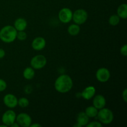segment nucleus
<instances>
[{
	"instance_id": "obj_1",
	"label": "nucleus",
	"mask_w": 127,
	"mask_h": 127,
	"mask_svg": "<svg viewBox=\"0 0 127 127\" xmlns=\"http://www.w3.org/2000/svg\"><path fill=\"white\" fill-rule=\"evenodd\" d=\"M73 86L72 78L68 74H62L56 79L54 87L57 92L62 94H65L71 90Z\"/></svg>"
},
{
	"instance_id": "obj_2",
	"label": "nucleus",
	"mask_w": 127,
	"mask_h": 127,
	"mask_svg": "<svg viewBox=\"0 0 127 127\" xmlns=\"http://www.w3.org/2000/svg\"><path fill=\"white\" fill-rule=\"evenodd\" d=\"M17 31L11 25L4 26L0 30V40L6 43L13 42L16 39Z\"/></svg>"
},
{
	"instance_id": "obj_3",
	"label": "nucleus",
	"mask_w": 127,
	"mask_h": 127,
	"mask_svg": "<svg viewBox=\"0 0 127 127\" xmlns=\"http://www.w3.org/2000/svg\"><path fill=\"white\" fill-rule=\"evenodd\" d=\"M97 117L102 124L109 125L114 120V113L110 109L104 107L99 110Z\"/></svg>"
},
{
	"instance_id": "obj_4",
	"label": "nucleus",
	"mask_w": 127,
	"mask_h": 127,
	"mask_svg": "<svg viewBox=\"0 0 127 127\" xmlns=\"http://www.w3.org/2000/svg\"><path fill=\"white\" fill-rule=\"evenodd\" d=\"M88 18V14L86 10L83 9H78L73 12L72 20L74 23L78 25L84 24Z\"/></svg>"
},
{
	"instance_id": "obj_5",
	"label": "nucleus",
	"mask_w": 127,
	"mask_h": 127,
	"mask_svg": "<svg viewBox=\"0 0 127 127\" xmlns=\"http://www.w3.org/2000/svg\"><path fill=\"white\" fill-rule=\"evenodd\" d=\"M47 60L43 55L34 56L31 60V66L34 69H41L47 64Z\"/></svg>"
},
{
	"instance_id": "obj_6",
	"label": "nucleus",
	"mask_w": 127,
	"mask_h": 127,
	"mask_svg": "<svg viewBox=\"0 0 127 127\" xmlns=\"http://www.w3.org/2000/svg\"><path fill=\"white\" fill-rule=\"evenodd\" d=\"M73 11L68 7H63L58 12V18L60 21L63 24H67L72 21Z\"/></svg>"
},
{
	"instance_id": "obj_7",
	"label": "nucleus",
	"mask_w": 127,
	"mask_h": 127,
	"mask_svg": "<svg viewBox=\"0 0 127 127\" xmlns=\"http://www.w3.org/2000/svg\"><path fill=\"white\" fill-rule=\"evenodd\" d=\"M16 114L14 110H7L2 114L1 120H2V124H4L7 127H11L13 123L16 122Z\"/></svg>"
},
{
	"instance_id": "obj_8",
	"label": "nucleus",
	"mask_w": 127,
	"mask_h": 127,
	"mask_svg": "<svg viewBox=\"0 0 127 127\" xmlns=\"http://www.w3.org/2000/svg\"><path fill=\"white\" fill-rule=\"evenodd\" d=\"M16 122L22 127H29L32 124V118L26 113H21L16 115Z\"/></svg>"
},
{
	"instance_id": "obj_9",
	"label": "nucleus",
	"mask_w": 127,
	"mask_h": 127,
	"mask_svg": "<svg viewBox=\"0 0 127 127\" xmlns=\"http://www.w3.org/2000/svg\"><path fill=\"white\" fill-rule=\"evenodd\" d=\"M95 78L100 83H106L110 78V72L105 67L100 68L95 73Z\"/></svg>"
},
{
	"instance_id": "obj_10",
	"label": "nucleus",
	"mask_w": 127,
	"mask_h": 127,
	"mask_svg": "<svg viewBox=\"0 0 127 127\" xmlns=\"http://www.w3.org/2000/svg\"><path fill=\"white\" fill-rule=\"evenodd\" d=\"M18 99L12 94H7L4 96L3 103L9 109H14L17 105Z\"/></svg>"
},
{
	"instance_id": "obj_11",
	"label": "nucleus",
	"mask_w": 127,
	"mask_h": 127,
	"mask_svg": "<svg viewBox=\"0 0 127 127\" xmlns=\"http://www.w3.org/2000/svg\"><path fill=\"white\" fill-rule=\"evenodd\" d=\"M96 89L93 86H89L84 88L81 93V95L84 99L87 100H91L95 95Z\"/></svg>"
},
{
	"instance_id": "obj_12",
	"label": "nucleus",
	"mask_w": 127,
	"mask_h": 127,
	"mask_svg": "<svg viewBox=\"0 0 127 127\" xmlns=\"http://www.w3.org/2000/svg\"><path fill=\"white\" fill-rule=\"evenodd\" d=\"M93 105L98 110L105 107L106 105V99L104 95L101 94L94 95L93 97Z\"/></svg>"
},
{
	"instance_id": "obj_13",
	"label": "nucleus",
	"mask_w": 127,
	"mask_h": 127,
	"mask_svg": "<svg viewBox=\"0 0 127 127\" xmlns=\"http://www.w3.org/2000/svg\"><path fill=\"white\" fill-rule=\"evenodd\" d=\"M32 48L36 51H40L44 49L46 46V40L43 37H37L32 42Z\"/></svg>"
},
{
	"instance_id": "obj_14",
	"label": "nucleus",
	"mask_w": 127,
	"mask_h": 127,
	"mask_svg": "<svg viewBox=\"0 0 127 127\" xmlns=\"http://www.w3.org/2000/svg\"><path fill=\"white\" fill-rule=\"evenodd\" d=\"M89 122V118L85 114L84 112H81L77 115L76 125L74 127H86L87 124Z\"/></svg>"
},
{
	"instance_id": "obj_15",
	"label": "nucleus",
	"mask_w": 127,
	"mask_h": 127,
	"mask_svg": "<svg viewBox=\"0 0 127 127\" xmlns=\"http://www.w3.org/2000/svg\"><path fill=\"white\" fill-rule=\"evenodd\" d=\"M14 27L16 29V31H23L26 29L27 27V22L24 18L19 17L16 19L14 23Z\"/></svg>"
},
{
	"instance_id": "obj_16",
	"label": "nucleus",
	"mask_w": 127,
	"mask_h": 127,
	"mask_svg": "<svg viewBox=\"0 0 127 127\" xmlns=\"http://www.w3.org/2000/svg\"><path fill=\"white\" fill-rule=\"evenodd\" d=\"M117 14L120 19H126L127 18V4L123 3L120 4L117 8Z\"/></svg>"
},
{
	"instance_id": "obj_17",
	"label": "nucleus",
	"mask_w": 127,
	"mask_h": 127,
	"mask_svg": "<svg viewBox=\"0 0 127 127\" xmlns=\"http://www.w3.org/2000/svg\"><path fill=\"white\" fill-rule=\"evenodd\" d=\"M23 77L27 80H31L35 76V70L31 66L27 67L23 71Z\"/></svg>"
},
{
	"instance_id": "obj_18",
	"label": "nucleus",
	"mask_w": 127,
	"mask_h": 127,
	"mask_svg": "<svg viewBox=\"0 0 127 127\" xmlns=\"http://www.w3.org/2000/svg\"><path fill=\"white\" fill-rule=\"evenodd\" d=\"M81 31L79 25L74 23L71 24L68 28V32L70 35L76 36L78 35Z\"/></svg>"
},
{
	"instance_id": "obj_19",
	"label": "nucleus",
	"mask_w": 127,
	"mask_h": 127,
	"mask_svg": "<svg viewBox=\"0 0 127 127\" xmlns=\"http://www.w3.org/2000/svg\"><path fill=\"white\" fill-rule=\"evenodd\" d=\"M98 110L93 105H91V106L88 107H86V109H85V114L88 115V117L90 119V118H94L97 117V115L98 114Z\"/></svg>"
},
{
	"instance_id": "obj_20",
	"label": "nucleus",
	"mask_w": 127,
	"mask_h": 127,
	"mask_svg": "<svg viewBox=\"0 0 127 127\" xmlns=\"http://www.w3.org/2000/svg\"><path fill=\"white\" fill-rule=\"evenodd\" d=\"M120 18L117 14H113L109 19V24L112 26H116L120 23Z\"/></svg>"
},
{
	"instance_id": "obj_21",
	"label": "nucleus",
	"mask_w": 127,
	"mask_h": 127,
	"mask_svg": "<svg viewBox=\"0 0 127 127\" xmlns=\"http://www.w3.org/2000/svg\"><path fill=\"white\" fill-rule=\"evenodd\" d=\"M29 105V100L26 97H21L18 99L17 105L21 108H26Z\"/></svg>"
},
{
	"instance_id": "obj_22",
	"label": "nucleus",
	"mask_w": 127,
	"mask_h": 127,
	"mask_svg": "<svg viewBox=\"0 0 127 127\" xmlns=\"http://www.w3.org/2000/svg\"><path fill=\"white\" fill-rule=\"evenodd\" d=\"M27 35L25 31H18L17 33V36H16V38L21 41H24L27 38Z\"/></svg>"
},
{
	"instance_id": "obj_23",
	"label": "nucleus",
	"mask_w": 127,
	"mask_h": 127,
	"mask_svg": "<svg viewBox=\"0 0 127 127\" xmlns=\"http://www.w3.org/2000/svg\"><path fill=\"white\" fill-rule=\"evenodd\" d=\"M87 127H102V124L100 122L97 121H94L91 122H89L86 125Z\"/></svg>"
},
{
	"instance_id": "obj_24",
	"label": "nucleus",
	"mask_w": 127,
	"mask_h": 127,
	"mask_svg": "<svg viewBox=\"0 0 127 127\" xmlns=\"http://www.w3.org/2000/svg\"><path fill=\"white\" fill-rule=\"evenodd\" d=\"M7 88V83L4 79L0 78V92L5 91Z\"/></svg>"
},
{
	"instance_id": "obj_25",
	"label": "nucleus",
	"mask_w": 127,
	"mask_h": 127,
	"mask_svg": "<svg viewBox=\"0 0 127 127\" xmlns=\"http://www.w3.org/2000/svg\"><path fill=\"white\" fill-rule=\"evenodd\" d=\"M120 53L124 57H126L127 55V45L125 44L120 48Z\"/></svg>"
},
{
	"instance_id": "obj_26",
	"label": "nucleus",
	"mask_w": 127,
	"mask_h": 127,
	"mask_svg": "<svg viewBox=\"0 0 127 127\" xmlns=\"http://www.w3.org/2000/svg\"><path fill=\"white\" fill-rule=\"evenodd\" d=\"M122 99L124 100V101L125 102H127V89H125L122 92Z\"/></svg>"
},
{
	"instance_id": "obj_27",
	"label": "nucleus",
	"mask_w": 127,
	"mask_h": 127,
	"mask_svg": "<svg viewBox=\"0 0 127 127\" xmlns=\"http://www.w3.org/2000/svg\"><path fill=\"white\" fill-rule=\"evenodd\" d=\"M5 55H6V52H5L4 50L0 48V59L3 58L5 57Z\"/></svg>"
},
{
	"instance_id": "obj_28",
	"label": "nucleus",
	"mask_w": 127,
	"mask_h": 127,
	"mask_svg": "<svg viewBox=\"0 0 127 127\" xmlns=\"http://www.w3.org/2000/svg\"><path fill=\"white\" fill-rule=\"evenodd\" d=\"M42 127V125H40L39 124H37V123H35V124H31V126L30 127Z\"/></svg>"
},
{
	"instance_id": "obj_29",
	"label": "nucleus",
	"mask_w": 127,
	"mask_h": 127,
	"mask_svg": "<svg viewBox=\"0 0 127 127\" xmlns=\"http://www.w3.org/2000/svg\"><path fill=\"white\" fill-rule=\"evenodd\" d=\"M19 127V125H18V124H17L16 122H15L14 123H13V124L11 125V127Z\"/></svg>"
}]
</instances>
